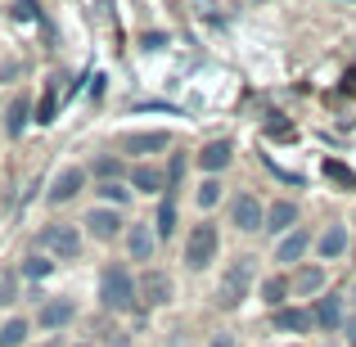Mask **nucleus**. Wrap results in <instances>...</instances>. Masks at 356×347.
Listing matches in <instances>:
<instances>
[{"label":"nucleus","mask_w":356,"mask_h":347,"mask_svg":"<svg viewBox=\"0 0 356 347\" xmlns=\"http://www.w3.org/2000/svg\"><path fill=\"white\" fill-rule=\"evenodd\" d=\"M81 226H86L90 239L113 243L118 234H127L131 221H122V208H104V203H99V208H90V212H86V221H81Z\"/></svg>","instance_id":"8"},{"label":"nucleus","mask_w":356,"mask_h":347,"mask_svg":"<svg viewBox=\"0 0 356 347\" xmlns=\"http://www.w3.org/2000/svg\"><path fill=\"white\" fill-rule=\"evenodd\" d=\"M154 234H158V243L176 234V194H163V199H158V212H154Z\"/></svg>","instance_id":"22"},{"label":"nucleus","mask_w":356,"mask_h":347,"mask_svg":"<svg viewBox=\"0 0 356 347\" xmlns=\"http://www.w3.org/2000/svg\"><path fill=\"white\" fill-rule=\"evenodd\" d=\"M316 243V234L307 230V226H293L284 234V239L275 243V261H284V266H293V261H302L307 257V248H312Z\"/></svg>","instance_id":"15"},{"label":"nucleus","mask_w":356,"mask_h":347,"mask_svg":"<svg viewBox=\"0 0 356 347\" xmlns=\"http://www.w3.org/2000/svg\"><path fill=\"white\" fill-rule=\"evenodd\" d=\"M316 252H321V261H339L348 252V226H325L316 234Z\"/></svg>","instance_id":"20"},{"label":"nucleus","mask_w":356,"mask_h":347,"mask_svg":"<svg viewBox=\"0 0 356 347\" xmlns=\"http://www.w3.org/2000/svg\"><path fill=\"white\" fill-rule=\"evenodd\" d=\"M50 271H54L50 252H41V248H36V252H27V257H23V266H18V275H23V280H45Z\"/></svg>","instance_id":"26"},{"label":"nucleus","mask_w":356,"mask_h":347,"mask_svg":"<svg viewBox=\"0 0 356 347\" xmlns=\"http://www.w3.org/2000/svg\"><path fill=\"white\" fill-rule=\"evenodd\" d=\"M348 347H356V321H348Z\"/></svg>","instance_id":"37"},{"label":"nucleus","mask_w":356,"mask_h":347,"mask_svg":"<svg viewBox=\"0 0 356 347\" xmlns=\"http://www.w3.org/2000/svg\"><path fill=\"white\" fill-rule=\"evenodd\" d=\"M72 347H95V343H72Z\"/></svg>","instance_id":"39"},{"label":"nucleus","mask_w":356,"mask_h":347,"mask_svg":"<svg viewBox=\"0 0 356 347\" xmlns=\"http://www.w3.org/2000/svg\"><path fill=\"white\" fill-rule=\"evenodd\" d=\"M99 307H104V312H118V316L140 312V284H136L127 261H108V266L99 271Z\"/></svg>","instance_id":"1"},{"label":"nucleus","mask_w":356,"mask_h":347,"mask_svg":"<svg viewBox=\"0 0 356 347\" xmlns=\"http://www.w3.org/2000/svg\"><path fill=\"white\" fill-rule=\"evenodd\" d=\"M230 226H235L239 234H257V230H266V208H261L257 194L239 190L235 199H230Z\"/></svg>","instance_id":"5"},{"label":"nucleus","mask_w":356,"mask_h":347,"mask_svg":"<svg viewBox=\"0 0 356 347\" xmlns=\"http://www.w3.org/2000/svg\"><path fill=\"white\" fill-rule=\"evenodd\" d=\"M136 284H140V307H149V312H158V307H172L176 284H172V275H167V271L145 266V275H140Z\"/></svg>","instance_id":"6"},{"label":"nucleus","mask_w":356,"mask_h":347,"mask_svg":"<svg viewBox=\"0 0 356 347\" xmlns=\"http://www.w3.org/2000/svg\"><path fill=\"white\" fill-rule=\"evenodd\" d=\"M127 252H131V261H154V252H158V234L149 221H131L127 226Z\"/></svg>","instance_id":"13"},{"label":"nucleus","mask_w":356,"mask_h":347,"mask_svg":"<svg viewBox=\"0 0 356 347\" xmlns=\"http://www.w3.org/2000/svg\"><path fill=\"white\" fill-rule=\"evenodd\" d=\"M194 203H199L203 212H212V208L221 203V181H217V176H208V181L199 185V194H194Z\"/></svg>","instance_id":"27"},{"label":"nucleus","mask_w":356,"mask_h":347,"mask_svg":"<svg viewBox=\"0 0 356 347\" xmlns=\"http://www.w3.org/2000/svg\"><path fill=\"white\" fill-rule=\"evenodd\" d=\"M348 302H356V284H352V298H348Z\"/></svg>","instance_id":"38"},{"label":"nucleus","mask_w":356,"mask_h":347,"mask_svg":"<svg viewBox=\"0 0 356 347\" xmlns=\"http://www.w3.org/2000/svg\"><path fill=\"white\" fill-rule=\"evenodd\" d=\"M330 347H334V343H330Z\"/></svg>","instance_id":"40"},{"label":"nucleus","mask_w":356,"mask_h":347,"mask_svg":"<svg viewBox=\"0 0 356 347\" xmlns=\"http://www.w3.org/2000/svg\"><path fill=\"white\" fill-rule=\"evenodd\" d=\"M325 176H334L339 185H348V190H356V176H352L343 163H325Z\"/></svg>","instance_id":"31"},{"label":"nucleus","mask_w":356,"mask_h":347,"mask_svg":"<svg viewBox=\"0 0 356 347\" xmlns=\"http://www.w3.org/2000/svg\"><path fill=\"white\" fill-rule=\"evenodd\" d=\"M289 298H293V284H289V275H270V280H261V302H266L270 312L289 307Z\"/></svg>","instance_id":"21"},{"label":"nucleus","mask_w":356,"mask_h":347,"mask_svg":"<svg viewBox=\"0 0 356 347\" xmlns=\"http://www.w3.org/2000/svg\"><path fill=\"white\" fill-rule=\"evenodd\" d=\"M172 145V131H127V136H118V154H127V158H154V154H163V149Z\"/></svg>","instance_id":"7"},{"label":"nucleus","mask_w":356,"mask_h":347,"mask_svg":"<svg viewBox=\"0 0 356 347\" xmlns=\"http://www.w3.org/2000/svg\"><path fill=\"white\" fill-rule=\"evenodd\" d=\"M140 41H145V50H163V41H167V36H163V32H145Z\"/></svg>","instance_id":"34"},{"label":"nucleus","mask_w":356,"mask_h":347,"mask_svg":"<svg viewBox=\"0 0 356 347\" xmlns=\"http://www.w3.org/2000/svg\"><path fill=\"white\" fill-rule=\"evenodd\" d=\"M293 226H298V203L293 199H280V203L266 208V234H280V239H284Z\"/></svg>","instance_id":"19"},{"label":"nucleus","mask_w":356,"mask_h":347,"mask_svg":"<svg viewBox=\"0 0 356 347\" xmlns=\"http://www.w3.org/2000/svg\"><path fill=\"white\" fill-rule=\"evenodd\" d=\"M266 131H270V136H280V140H293V136H298V131H293V127H289V122H270V127H266Z\"/></svg>","instance_id":"33"},{"label":"nucleus","mask_w":356,"mask_h":347,"mask_svg":"<svg viewBox=\"0 0 356 347\" xmlns=\"http://www.w3.org/2000/svg\"><path fill=\"white\" fill-rule=\"evenodd\" d=\"M14 18L32 23V18H36V5H32V0H14Z\"/></svg>","instance_id":"32"},{"label":"nucleus","mask_w":356,"mask_h":347,"mask_svg":"<svg viewBox=\"0 0 356 347\" xmlns=\"http://www.w3.org/2000/svg\"><path fill=\"white\" fill-rule=\"evenodd\" d=\"M104 347H131V334H122V330H113V339H108Z\"/></svg>","instance_id":"35"},{"label":"nucleus","mask_w":356,"mask_h":347,"mask_svg":"<svg viewBox=\"0 0 356 347\" xmlns=\"http://www.w3.org/2000/svg\"><path fill=\"white\" fill-rule=\"evenodd\" d=\"M312 316H316V330L339 334L343 325H348V298H343V293H321L316 307H312Z\"/></svg>","instance_id":"11"},{"label":"nucleus","mask_w":356,"mask_h":347,"mask_svg":"<svg viewBox=\"0 0 356 347\" xmlns=\"http://www.w3.org/2000/svg\"><path fill=\"white\" fill-rule=\"evenodd\" d=\"M36 248L59 257V261H77L81 257V226L77 221H50V226H41V234H36Z\"/></svg>","instance_id":"3"},{"label":"nucleus","mask_w":356,"mask_h":347,"mask_svg":"<svg viewBox=\"0 0 356 347\" xmlns=\"http://www.w3.org/2000/svg\"><path fill=\"white\" fill-rule=\"evenodd\" d=\"M27 339H32V321H23V316H9L0 325V347H27Z\"/></svg>","instance_id":"23"},{"label":"nucleus","mask_w":356,"mask_h":347,"mask_svg":"<svg viewBox=\"0 0 356 347\" xmlns=\"http://www.w3.org/2000/svg\"><path fill=\"white\" fill-rule=\"evenodd\" d=\"M208 347H239V343H235V334H217V339H212Z\"/></svg>","instance_id":"36"},{"label":"nucleus","mask_w":356,"mask_h":347,"mask_svg":"<svg viewBox=\"0 0 356 347\" xmlns=\"http://www.w3.org/2000/svg\"><path fill=\"white\" fill-rule=\"evenodd\" d=\"M325 280H330V275H325V266H316V261H312V266H298L293 275H289V284H293V298H321L325 293Z\"/></svg>","instance_id":"16"},{"label":"nucleus","mask_w":356,"mask_h":347,"mask_svg":"<svg viewBox=\"0 0 356 347\" xmlns=\"http://www.w3.org/2000/svg\"><path fill=\"white\" fill-rule=\"evenodd\" d=\"M230 158H235V145H230V140H208V145L199 149L194 163H199L208 176H217V172H226V167H230Z\"/></svg>","instance_id":"17"},{"label":"nucleus","mask_w":356,"mask_h":347,"mask_svg":"<svg viewBox=\"0 0 356 347\" xmlns=\"http://www.w3.org/2000/svg\"><path fill=\"white\" fill-rule=\"evenodd\" d=\"M181 181H185V154H172V163H167V194H176Z\"/></svg>","instance_id":"29"},{"label":"nucleus","mask_w":356,"mask_h":347,"mask_svg":"<svg viewBox=\"0 0 356 347\" xmlns=\"http://www.w3.org/2000/svg\"><path fill=\"white\" fill-rule=\"evenodd\" d=\"M95 194H99V203H104V208H127L136 190H131L127 181H99V185H95Z\"/></svg>","instance_id":"24"},{"label":"nucleus","mask_w":356,"mask_h":347,"mask_svg":"<svg viewBox=\"0 0 356 347\" xmlns=\"http://www.w3.org/2000/svg\"><path fill=\"white\" fill-rule=\"evenodd\" d=\"M27 122H36L32 118V95H27V90H18L14 99H9V113H5V136H23L27 131Z\"/></svg>","instance_id":"18"},{"label":"nucleus","mask_w":356,"mask_h":347,"mask_svg":"<svg viewBox=\"0 0 356 347\" xmlns=\"http://www.w3.org/2000/svg\"><path fill=\"white\" fill-rule=\"evenodd\" d=\"M221 252V234L212 221H199V226H190V234H185V266L190 271H208L212 261H217Z\"/></svg>","instance_id":"4"},{"label":"nucleus","mask_w":356,"mask_h":347,"mask_svg":"<svg viewBox=\"0 0 356 347\" xmlns=\"http://www.w3.org/2000/svg\"><path fill=\"white\" fill-rule=\"evenodd\" d=\"M81 190H86V167H63L50 181V190H45V203H50V208H63V203H72Z\"/></svg>","instance_id":"10"},{"label":"nucleus","mask_w":356,"mask_h":347,"mask_svg":"<svg viewBox=\"0 0 356 347\" xmlns=\"http://www.w3.org/2000/svg\"><path fill=\"white\" fill-rule=\"evenodd\" d=\"M90 172H95L99 181H122V176H127L131 167L122 163V154H99L95 163H90Z\"/></svg>","instance_id":"25"},{"label":"nucleus","mask_w":356,"mask_h":347,"mask_svg":"<svg viewBox=\"0 0 356 347\" xmlns=\"http://www.w3.org/2000/svg\"><path fill=\"white\" fill-rule=\"evenodd\" d=\"M54 113H59V81H50V90H45V99H41V108H36V122H54Z\"/></svg>","instance_id":"28"},{"label":"nucleus","mask_w":356,"mask_h":347,"mask_svg":"<svg viewBox=\"0 0 356 347\" xmlns=\"http://www.w3.org/2000/svg\"><path fill=\"white\" fill-rule=\"evenodd\" d=\"M252 280H257V257L252 252H239L235 261H226V271L217 280V307L221 312H239L243 298L252 293Z\"/></svg>","instance_id":"2"},{"label":"nucleus","mask_w":356,"mask_h":347,"mask_svg":"<svg viewBox=\"0 0 356 347\" xmlns=\"http://www.w3.org/2000/svg\"><path fill=\"white\" fill-rule=\"evenodd\" d=\"M127 185L136 194H167V172H163V167H154V163H131Z\"/></svg>","instance_id":"14"},{"label":"nucleus","mask_w":356,"mask_h":347,"mask_svg":"<svg viewBox=\"0 0 356 347\" xmlns=\"http://www.w3.org/2000/svg\"><path fill=\"white\" fill-rule=\"evenodd\" d=\"M270 325H275L280 334L302 339V334L316 330V316H312V307H280V312H270Z\"/></svg>","instance_id":"12"},{"label":"nucleus","mask_w":356,"mask_h":347,"mask_svg":"<svg viewBox=\"0 0 356 347\" xmlns=\"http://www.w3.org/2000/svg\"><path fill=\"white\" fill-rule=\"evenodd\" d=\"M18 302V275H0V307Z\"/></svg>","instance_id":"30"},{"label":"nucleus","mask_w":356,"mask_h":347,"mask_svg":"<svg viewBox=\"0 0 356 347\" xmlns=\"http://www.w3.org/2000/svg\"><path fill=\"white\" fill-rule=\"evenodd\" d=\"M72 321H77V302H72L68 293H59V298H45V302H41V312H36V325H41L45 334H59V330H68Z\"/></svg>","instance_id":"9"}]
</instances>
